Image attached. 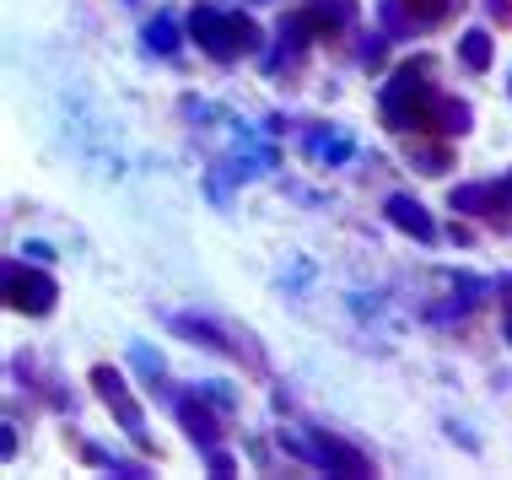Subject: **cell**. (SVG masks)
I'll return each mask as SVG.
<instances>
[{
	"mask_svg": "<svg viewBox=\"0 0 512 480\" xmlns=\"http://www.w3.org/2000/svg\"><path fill=\"white\" fill-rule=\"evenodd\" d=\"M437 98L442 92L426 87V65L410 60V65H399L389 76V87H383V119H389L394 130H432Z\"/></svg>",
	"mask_w": 512,
	"mask_h": 480,
	"instance_id": "obj_1",
	"label": "cell"
},
{
	"mask_svg": "<svg viewBox=\"0 0 512 480\" xmlns=\"http://www.w3.org/2000/svg\"><path fill=\"white\" fill-rule=\"evenodd\" d=\"M281 443H286V448H297L302 459H313L318 470H329V475H340V480H367V475H372L367 454L345 448L340 437H329V432H313V437H286V432H281Z\"/></svg>",
	"mask_w": 512,
	"mask_h": 480,
	"instance_id": "obj_2",
	"label": "cell"
},
{
	"mask_svg": "<svg viewBox=\"0 0 512 480\" xmlns=\"http://www.w3.org/2000/svg\"><path fill=\"white\" fill-rule=\"evenodd\" d=\"M6 303L17 308V313H33V319H44V313L60 303V286H54L44 270H27L11 259L6 265Z\"/></svg>",
	"mask_w": 512,
	"mask_h": 480,
	"instance_id": "obj_3",
	"label": "cell"
},
{
	"mask_svg": "<svg viewBox=\"0 0 512 480\" xmlns=\"http://www.w3.org/2000/svg\"><path fill=\"white\" fill-rule=\"evenodd\" d=\"M189 33H195V44L211 54V60H221V65L243 54L238 17H227V11H216V6H195V17H189Z\"/></svg>",
	"mask_w": 512,
	"mask_h": 480,
	"instance_id": "obj_4",
	"label": "cell"
},
{
	"mask_svg": "<svg viewBox=\"0 0 512 480\" xmlns=\"http://www.w3.org/2000/svg\"><path fill=\"white\" fill-rule=\"evenodd\" d=\"M92 389H98V400L114 410V416L124 421V432L135 437V443L146 448V416H141V405L130 400V383H124L114 367H92Z\"/></svg>",
	"mask_w": 512,
	"mask_h": 480,
	"instance_id": "obj_5",
	"label": "cell"
},
{
	"mask_svg": "<svg viewBox=\"0 0 512 480\" xmlns=\"http://www.w3.org/2000/svg\"><path fill=\"white\" fill-rule=\"evenodd\" d=\"M383 216H389L399 232L421 238V243H432V238H437V222L426 216V205H421V200H410V195H389V200H383Z\"/></svg>",
	"mask_w": 512,
	"mask_h": 480,
	"instance_id": "obj_6",
	"label": "cell"
},
{
	"mask_svg": "<svg viewBox=\"0 0 512 480\" xmlns=\"http://www.w3.org/2000/svg\"><path fill=\"white\" fill-rule=\"evenodd\" d=\"M453 211H469V216H486V222H502L507 189H502V184H464V189H453Z\"/></svg>",
	"mask_w": 512,
	"mask_h": 480,
	"instance_id": "obj_7",
	"label": "cell"
},
{
	"mask_svg": "<svg viewBox=\"0 0 512 480\" xmlns=\"http://www.w3.org/2000/svg\"><path fill=\"white\" fill-rule=\"evenodd\" d=\"M178 421H184V432L195 437V443L216 448V437H221V432H216V416H211L200 400H184V405H178Z\"/></svg>",
	"mask_w": 512,
	"mask_h": 480,
	"instance_id": "obj_8",
	"label": "cell"
},
{
	"mask_svg": "<svg viewBox=\"0 0 512 480\" xmlns=\"http://www.w3.org/2000/svg\"><path fill=\"white\" fill-rule=\"evenodd\" d=\"M469 125H475V114H469L459 98H437V108H432V130L437 135H464Z\"/></svg>",
	"mask_w": 512,
	"mask_h": 480,
	"instance_id": "obj_9",
	"label": "cell"
},
{
	"mask_svg": "<svg viewBox=\"0 0 512 480\" xmlns=\"http://www.w3.org/2000/svg\"><path fill=\"white\" fill-rule=\"evenodd\" d=\"M459 60L469 65V71H491V33L486 27H469V33L459 38Z\"/></svg>",
	"mask_w": 512,
	"mask_h": 480,
	"instance_id": "obj_10",
	"label": "cell"
},
{
	"mask_svg": "<svg viewBox=\"0 0 512 480\" xmlns=\"http://www.w3.org/2000/svg\"><path fill=\"white\" fill-rule=\"evenodd\" d=\"M351 0H313V6H308V17H313V27H318V33H335V27H345V22H351Z\"/></svg>",
	"mask_w": 512,
	"mask_h": 480,
	"instance_id": "obj_11",
	"label": "cell"
},
{
	"mask_svg": "<svg viewBox=\"0 0 512 480\" xmlns=\"http://www.w3.org/2000/svg\"><path fill=\"white\" fill-rule=\"evenodd\" d=\"M178 335H189V340H205V346H216V351H232L227 340H221V329H211V324H200V319H178Z\"/></svg>",
	"mask_w": 512,
	"mask_h": 480,
	"instance_id": "obj_12",
	"label": "cell"
},
{
	"mask_svg": "<svg viewBox=\"0 0 512 480\" xmlns=\"http://www.w3.org/2000/svg\"><path fill=\"white\" fill-rule=\"evenodd\" d=\"M405 6H410V17L426 27V22H442V17H448L453 0H405Z\"/></svg>",
	"mask_w": 512,
	"mask_h": 480,
	"instance_id": "obj_13",
	"label": "cell"
},
{
	"mask_svg": "<svg viewBox=\"0 0 512 480\" xmlns=\"http://www.w3.org/2000/svg\"><path fill=\"white\" fill-rule=\"evenodd\" d=\"M146 44L157 49V54H173V49H178V33H173V22H168V17H162V22H151V27H146Z\"/></svg>",
	"mask_w": 512,
	"mask_h": 480,
	"instance_id": "obj_14",
	"label": "cell"
},
{
	"mask_svg": "<svg viewBox=\"0 0 512 480\" xmlns=\"http://www.w3.org/2000/svg\"><path fill=\"white\" fill-rule=\"evenodd\" d=\"M383 17H389L394 33H415V27H421V22L410 17V6H405V0H383Z\"/></svg>",
	"mask_w": 512,
	"mask_h": 480,
	"instance_id": "obj_15",
	"label": "cell"
},
{
	"mask_svg": "<svg viewBox=\"0 0 512 480\" xmlns=\"http://www.w3.org/2000/svg\"><path fill=\"white\" fill-rule=\"evenodd\" d=\"M318 157H329V162L351 157V141H329V146H318Z\"/></svg>",
	"mask_w": 512,
	"mask_h": 480,
	"instance_id": "obj_16",
	"label": "cell"
},
{
	"mask_svg": "<svg viewBox=\"0 0 512 480\" xmlns=\"http://www.w3.org/2000/svg\"><path fill=\"white\" fill-rule=\"evenodd\" d=\"M383 60V38H372V44L362 49V65H378Z\"/></svg>",
	"mask_w": 512,
	"mask_h": 480,
	"instance_id": "obj_17",
	"label": "cell"
},
{
	"mask_svg": "<svg viewBox=\"0 0 512 480\" xmlns=\"http://www.w3.org/2000/svg\"><path fill=\"white\" fill-rule=\"evenodd\" d=\"M211 470H216V475H232V470H238V464H232L227 454H211Z\"/></svg>",
	"mask_w": 512,
	"mask_h": 480,
	"instance_id": "obj_18",
	"label": "cell"
},
{
	"mask_svg": "<svg viewBox=\"0 0 512 480\" xmlns=\"http://www.w3.org/2000/svg\"><path fill=\"white\" fill-rule=\"evenodd\" d=\"M507 346H512V313H507Z\"/></svg>",
	"mask_w": 512,
	"mask_h": 480,
	"instance_id": "obj_19",
	"label": "cell"
},
{
	"mask_svg": "<svg viewBox=\"0 0 512 480\" xmlns=\"http://www.w3.org/2000/svg\"><path fill=\"white\" fill-rule=\"evenodd\" d=\"M502 189H507V195H512V173H507V184H502Z\"/></svg>",
	"mask_w": 512,
	"mask_h": 480,
	"instance_id": "obj_20",
	"label": "cell"
}]
</instances>
